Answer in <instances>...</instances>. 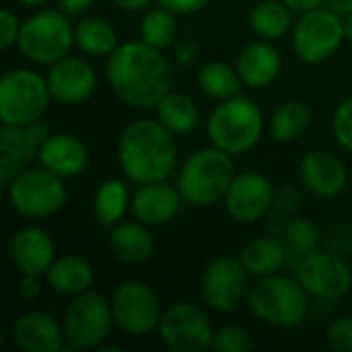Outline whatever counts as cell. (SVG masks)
<instances>
[{"label": "cell", "mask_w": 352, "mask_h": 352, "mask_svg": "<svg viewBox=\"0 0 352 352\" xmlns=\"http://www.w3.org/2000/svg\"><path fill=\"white\" fill-rule=\"evenodd\" d=\"M206 134L210 144L237 157L250 153L264 134V113L260 105L248 95H235L219 101L206 120Z\"/></svg>", "instance_id": "5"}, {"label": "cell", "mask_w": 352, "mask_h": 352, "mask_svg": "<svg viewBox=\"0 0 352 352\" xmlns=\"http://www.w3.org/2000/svg\"><path fill=\"white\" fill-rule=\"evenodd\" d=\"M155 2L179 16V14H196L204 10L212 0H155Z\"/></svg>", "instance_id": "39"}, {"label": "cell", "mask_w": 352, "mask_h": 352, "mask_svg": "<svg viewBox=\"0 0 352 352\" xmlns=\"http://www.w3.org/2000/svg\"><path fill=\"white\" fill-rule=\"evenodd\" d=\"M177 35H179L177 14L163 6L146 10L138 25V37L144 43H148L151 47H157L161 52L171 47L175 43Z\"/></svg>", "instance_id": "33"}, {"label": "cell", "mask_w": 352, "mask_h": 352, "mask_svg": "<svg viewBox=\"0 0 352 352\" xmlns=\"http://www.w3.org/2000/svg\"><path fill=\"white\" fill-rule=\"evenodd\" d=\"M198 89L214 101H225L241 93V76L235 66L223 60H210L198 70Z\"/></svg>", "instance_id": "32"}, {"label": "cell", "mask_w": 352, "mask_h": 352, "mask_svg": "<svg viewBox=\"0 0 352 352\" xmlns=\"http://www.w3.org/2000/svg\"><path fill=\"white\" fill-rule=\"evenodd\" d=\"M297 278L309 297L320 301H338L352 289V270L338 254L318 250L297 264Z\"/></svg>", "instance_id": "14"}, {"label": "cell", "mask_w": 352, "mask_h": 352, "mask_svg": "<svg viewBox=\"0 0 352 352\" xmlns=\"http://www.w3.org/2000/svg\"><path fill=\"white\" fill-rule=\"evenodd\" d=\"M276 200V192L272 182L260 171H243L237 173L223 204L227 214L243 225L258 223L266 217L270 206Z\"/></svg>", "instance_id": "16"}, {"label": "cell", "mask_w": 352, "mask_h": 352, "mask_svg": "<svg viewBox=\"0 0 352 352\" xmlns=\"http://www.w3.org/2000/svg\"><path fill=\"white\" fill-rule=\"evenodd\" d=\"M74 47V25L60 8H41L21 25L16 50L37 66H52Z\"/></svg>", "instance_id": "6"}, {"label": "cell", "mask_w": 352, "mask_h": 352, "mask_svg": "<svg viewBox=\"0 0 352 352\" xmlns=\"http://www.w3.org/2000/svg\"><path fill=\"white\" fill-rule=\"evenodd\" d=\"M21 4H25V6H45L47 2H52V0H19Z\"/></svg>", "instance_id": "47"}, {"label": "cell", "mask_w": 352, "mask_h": 352, "mask_svg": "<svg viewBox=\"0 0 352 352\" xmlns=\"http://www.w3.org/2000/svg\"><path fill=\"white\" fill-rule=\"evenodd\" d=\"M235 68L248 89H266L276 82L283 72V56L278 47L268 39H258L248 43L237 60Z\"/></svg>", "instance_id": "23"}, {"label": "cell", "mask_w": 352, "mask_h": 352, "mask_svg": "<svg viewBox=\"0 0 352 352\" xmlns=\"http://www.w3.org/2000/svg\"><path fill=\"white\" fill-rule=\"evenodd\" d=\"M285 245L295 258H305L320 250L322 233L318 225L307 217H293L285 229Z\"/></svg>", "instance_id": "34"}, {"label": "cell", "mask_w": 352, "mask_h": 352, "mask_svg": "<svg viewBox=\"0 0 352 352\" xmlns=\"http://www.w3.org/2000/svg\"><path fill=\"white\" fill-rule=\"evenodd\" d=\"M120 45L116 27L103 16H80L74 25V47L87 56L107 58Z\"/></svg>", "instance_id": "30"}, {"label": "cell", "mask_w": 352, "mask_h": 352, "mask_svg": "<svg viewBox=\"0 0 352 352\" xmlns=\"http://www.w3.org/2000/svg\"><path fill=\"white\" fill-rule=\"evenodd\" d=\"M56 2H58V8L66 12L68 16H82L95 4V0H56Z\"/></svg>", "instance_id": "41"}, {"label": "cell", "mask_w": 352, "mask_h": 352, "mask_svg": "<svg viewBox=\"0 0 352 352\" xmlns=\"http://www.w3.org/2000/svg\"><path fill=\"white\" fill-rule=\"evenodd\" d=\"M248 270L239 256H219L206 264L200 276V295L208 309L231 314L248 299Z\"/></svg>", "instance_id": "13"}, {"label": "cell", "mask_w": 352, "mask_h": 352, "mask_svg": "<svg viewBox=\"0 0 352 352\" xmlns=\"http://www.w3.org/2000/svg\"><path fill=\"white\" fill-rule=\"evenodd\" d=\"M233 155L210 144L194 151L182 165L177 188L186 204L208 208L225 200L235 179Z\"/></svg>", "instance_id": "4"}, {"label": "cell", "mask_w": 352, "mask_h": 352, "mask_svg": "<svg viewBox=\"0 0 352 352\" xmlns=\"http://www.w3.org/2000/svg\"><path fill=\"white\" fill-rule=\"evenodd\" d=\"M274 202H278V206H280L283 210L293 212V210H297L299 204H301V194H299L293 186H287V188L276 196Z\"/></svg>", "instance_id": "42"}, {"label": "cell", "mask_w": 352, "mask_h": 352, "mask_svg": "<svg viewBox=\"0 0 352 352\" xmlns=\"http://www.w3.org/2000/svg\"><path fill=\"white\" fill-rule=\"evenodd\" d=\"M47 287L64 297H76L91 289L95 272L87 258L76 254H66L54 260L50 270L45 272Z\"/></svg>", "instance_id": "25"}, {"label": "cell", "mask_w": 352, "mask_h": 352, "mask_svg": "<svg viewBox=\"0 0 352 352\" xmlns=\"http://www.w3.org/2000/svg\"><path fill=\"white\" fill-rule=\"evenodd\" d=\"M107 250L122 264H142L155 252L151 227L140 221H120L107 233Z\"/></svg>", "instance_id": "24"}, {"label": "cell", "mask_w": 352, "mask_h": 352, "mask_svg": "<svg viewBox=\"0 0 352 352\" xmlns=\"http://www.w3.org/2000/svg\"><path fill=\"white\" fill-rule=\"evenodd\" d=\"M332 134L336 142L346 151L352 153V97H346L338 103L332 116Z\"/></svg>", "instance_id": "36"}, {"label": "cell", "mask_w": 352, "mask_h": 352, "mask_svg": "<svg viewBox=\"0 0 352 352\" xmlns=\"http://www.w3.org/2000/svg\"><path fill=\"white\" fill-rule=\"evenodd\" d=\"M21 25L23 23L19 21L16 12H12L10 8H4L0 12V47L2 50H10L12 45H16Z\"/></svg>", "instance_id": "38"}, {"label": "cell", "mask_w": 352, "mask_h": 352, "mask_svg": "<svg viewBox=\"0 0 352 352\" xmlns=\"http://www.w3.org/2000/svg\"><path fill=\"white\" fill-rule=\"evenodd\" d=\"M311 124V109L301 99L283 101L268 120V134L278 144H291L305 136Z\"/></svg>", "instance_id": "27"}, {"label": "cell", "mask_w": 352, "mask_h": 352, "mask_svg": "<svg viewBox=\"0 0 352 352\" xmlns=\"http://www.w3.org/2000/svg\"><path fill=\"white\" fill-rule=\"evenodd\" d=\"M10 340L21 352H60L66 346L62 322L41 309L19 314L10 324Z\"/></svg>", "instance_id": "19"}, {"label": "cell", "mask_w": 352, "mask_h": 352, "mask_svg": "<svg viewBox=\"0 0 352 352\" xmlns=\"http://www.w3.org/2000/svg\"><path fill=\"white\" fill-rule=\"evenodd\" d=\"M184 202L186 200L177 186L173 188L167 182H153L136 188L130 210L134 219L146 227H161L177 217Z\"/></svg>", "instance_id": "21"}, {"label": "cell", "mask_w": 352, "mask_h": 352, "mask_svg": "<svg viewBox=\"0 0 352 352\" xmlns=\"http://www.w3.org/2000/svg\"><path fill=\"white\" fill-rule=\"evenodd\" d=\"M212 349L217 352H250L254 349V338L243 326L227 324L214 330Z\"/></svg>", "instance_id": "35"}, {"label": "cell", "mask_w": 352, "mask_h": 352, "mask_svg": "<svg viewBox=\"0 0 352 352\" xmlns=\"http://www.w3.org/2000/svg\"><path fill=\"white\" fill-rule=\"evenodd\" d=\"M328 344L336 352H352V316H338L328 326Z\"/></svg>", "instance_id": "37"}, {"label": "cell", "mask_w": 352, "mask_h": 352, "mask_svg": "<svg viewBox=\"0 0 352 352\" xmlns=\"http://www.w3.org/2000/svg\"><path fill=\"white\" fill-rule=\"evenodd\" d=\"M109 301L116 328L126 336L142 338L151 332H157L163 307L159 295L148 283L128 278L116 287Z\"/></svg>", "instance_id": "11"}, {"label": "cell", "mask_w": 352, "mask_h": 352, "mask_svg": "<svg viewBox=\"0 0 352 352\" xmlns=\"http://www.w3.org/2000/svg\"><path fill=\"white\" fill-rule=\"evenodd\" d=\"M105 78L120 103L140 111L155 109L173 85L163 52L142 39L124 41L107 56Z\"/></svg>", "instance_id": "1"}, {"label": "cell", "mask_w": 352, "mask_h": 352, "mask_svg": "<svg viewBox=\"0 0 352 352\" xmlns=\"http://www.w3.org/2000/svg\"><path fill=\"white\" fill-rule=\"evenodd\" d=\"M295 14H303L307 10H314L318 6H324L326 0H283Z\"/></svg>", "instance_id": "43"}, {"label": "cell", "mask_w": 352, "mask_h": 352, "mask_svg": "<svg viewBox=\"0 0 352 352\" xmlns=\"http://www.w3.org/2000/svg\"><path fill=\"white\" fill-rule=\"evenodd\" d=\"M50 99L43 74L31 68H12L0 78V122L6 126L35 124L43 118Z\"/></svg>", "instance_id": "8"}, {"label": "cell", "mask_w": 352, "mask_h": 352, "mask_svg": "<svg viewBox=\"0 0 352 352\" xmlns=\"http://www.w3.org/2000/svg\"><path fill=\"white\" fill-rule=\"evenodd\" d=\"M66 179L45 167H29L8 186L6 196L10 208L25 219H47L58 214L68 202Z\"/></svg>", "instance_id": "7"}, {"label": "cell", "mask_w": 352, "mask_h": 352, "mask_svg": "<svg viewBox=\"0 0 352 352\" xmlns=\"http://www.w3.org/2000/svg\"><path fill=\"white\" fill-rule=\"evenodd\" d=\"M118 163L136 186L165 182L177 165L175 138L157 118L134 120L120 134Z\"/></svg>", "instance_id": "2"}, {"label": "cell", "mask_w": 352, "mask_h": 352, "mask_svg": "<svg viewBox=\"0 0 352 352\" xmlns=\"http://www.w3.org/2000/svg\"><path fill=\"white\" fill-rule=\"evenodd\" d=\"M132 204V194L128 190V186L122 179H105L97 186L95 196H93V214L95 221L105 227L111 229L113 225H118L124 214L128 212Z\"/></svg>", "instance_id": "31"}, {"label": "cell", "mask_w": 352, "mask_h": 352, "mask_svg": "<svg viewBox=\"0 0 352 352\" xmlns=\"http://www.w3.org/2000/svg\"><path fill=\"white\" fill-rule=\"evenodd\" d=\"M287 256L289 250L285 241H278L276 237H254L239 252V260L245 266L248 274L256 278L280 272Z\"/></svg>", "instance_id": "26"}, {"label": "cell", "mask_w": 352, "mask_h": 352, "mask_svg": "<svg viewBox=\"0 0 352 352\" xmlns=\"http://www.w3.org/2000/svg\"><path fill=\"white\" fill-rule=\"evenodd\" d=\"M344 41L342 14L326 4L297 14L291 31V45L295 56L301 62L314 66L328 62Z\"/></svg>", "instance_id": "10"}, {"label": "cell", "mask_w": 352, "mask_h": 352, "mask_svg": "<svg viewBox=\"0 0 352 352\" xmlns=\"http://www.w3.org/2000/svg\"><path fill=\"white\" fill-rule=\"evenodd\" d=\"M301 186L324 200L340 196L349 186V169L344 161L326 148L309 151L299 163Z\"/></svg>", "instance_id": "18"}, {"label": "cell", "mask_w": 352, "mask_h": 352, "mask_svg": "<svg viewBox=\"0 0 352 352\" xmlns=\"http://www.w3.org/2000/svg\"><path fill=\"white\" fill-rule=\"evenodd\" d=\"M326 6H330L332 10H336L342 16L352 12V0H326Z\"/></svg>", "instance_id": "45"}, {"label": "cell", "mask_w": 352, "mask_h": 352, "mask_svg": "<svg viewBox=\"0 0 352 352\" xmlns=\"http://www.w3.org/2000/svg\"><path fill=\"white\" fill-rule=\"evenodd\" d=\"M37 163L62 179H72L89 167V148L76 134L50 132L41 142Z\"/></svg>", "instance_id": "22"}, {"label": "cell", "mask_w": 352, "mask_h": 352, "mask_svg": "<svg viewBox=\"0 0 352 352\" xmlns=\"http://www.w3.org/2000/svg\"><path fill=\"white\" fill-rule=\"evenodd\" d=\"M8 260L19 274L45 276L56 260L52 235L35 225L14 231L8 239Z\"/></svg>", "instance_id": "20"}, {"label": "cell", "mask_w": 352, "mask_h": 352, "mask_svg": "<svg viewBox=\"0 0 352 352\" xmlns=\"http://www.w3.org/2000/svg\"><path fill=\"white\" fill-rule=\"evenodd\" d=\"M113 326L116 322L109 299L91 289L76 297H70V303L62 318L66 349L97 351L109 338Z\"/></svg>", "instance_id": "9"}, {"label": "cell", "mask_w": 352, "mask_h": 352, "mask_svg": "<svg viewBox=\"0 0 352 352\" xmlns=\"http://www.w3.org/2000/svg\"><path fill=\"white\" fill-rule=\"evenodd\" d=\"M41 276L35 274H21L19 285H16V293L23 301H35L41 295Z\"/></svg>", "instance_id": "40"}, {"label": "cell", "mask_w": 352, "mask_h": 352, "mask_svg": "<svg viewBox=\"0 0 352 352\" xmlns=\"http://www.w3.org/2000/svg\"><path fill=\"white\" fill-rule=\"evenodd\" d=\"M342 29H344V39L352 41V12L342 16Z\"/></svg>", "instance_id": "46"}, {"label": "cell", "mask_w": 352, "mask_h": 352, "mask_svg": "<svg viewBox=\"0 0 352 352\" xmlns=\"http://www.w3.org/2000/svg\"><path fill=\"white\" fill-rule=\"evenodd\" d=\"M50 126L39 120L27 126L0 128V184L6 188L19 173L33 167L39 157L41 142L50 134Z\"/></svg>", "instance_id": "15"}, {"label": "cell", "mask_w": 352, "mask_h": 352, "mask_svg": "<svg viewBox=\"0 0 352 352\" xmlns=\"http://www.w3.org/2000/svg\"><path fill=\"white\" fill-rule=\"evenodd\" d=\"M155 118L173 134L188 136L200 126V109L196 101L177 91H169L155 107Z\"/></svg>", "instance_id": "28"}, {"label": "cell", "mask_w": 352, "mask_h": 352, "mask_svg": "<svg viewBox=\"0 0 352 352\" xmlns=\"http://www.w3.org/2000/svg\"><path fill=\"white\" fill-rule=\"evenodd\" d=\"M295 12L283 0H260L250 10V29L260 39H280L293 31Z\"/></svg>", "instance_id": "29"}, {"label": "cell", "mask_w": 352, "mask_h": 352, "mask_svg": "<svg viewBox=\"0 0 352 352\" xmlns=\"http://www.w3.org/2000/svg\"><path fill=\"white\" fill-rule=\"evenodd\" d=\"M120 10H126V12H140V10H146L151 6L153 0H111Z\"/></svg>", "instance_id": "44"}, {"label": "cell", "mask_w": 352, "mask_h": 352, "mask_svg": "<svg viewBox=\"0 0 352 352\" xmlns=\"http://www.w3.org/2000/svg\"><path fill=\"white\" fill-rule=\"evenodd\" d=\"M252 316L276 330H295L309 316V293L297 276L270 274L258 278L248 291Z\"/></svg>", "instance_id": "3"}, {"label": "cell", "mask_w": 352, "mask_h": 352, "mask_svg": "<svg viewBox=\"0 0 352 352\" xmlns=\"http://www.w3.org/2000/svg\"><path fill=\"white\" fill-rule=\"evenodd\" d=\"M45 80L52 99L70 107L89 101L97 91V70L93 64L70 54L47 66Z\"/></svg>", "instance_id": "17"}, {"label": "cell", "mask_w": 352, "mask_h": 352, "mask_svg": "<svg viewBox=\"0 0 352 352\" xmlns=\"http://www.w3.org/2000/svg\"><path fill=\"white\" fill-rule=\"evenodd\" d=\"M157 334L169 351L204 352L212 349L214 326L202 307L182 301L163 309Z\"/></svg>", "instance_id": "12"}]
</instances>
